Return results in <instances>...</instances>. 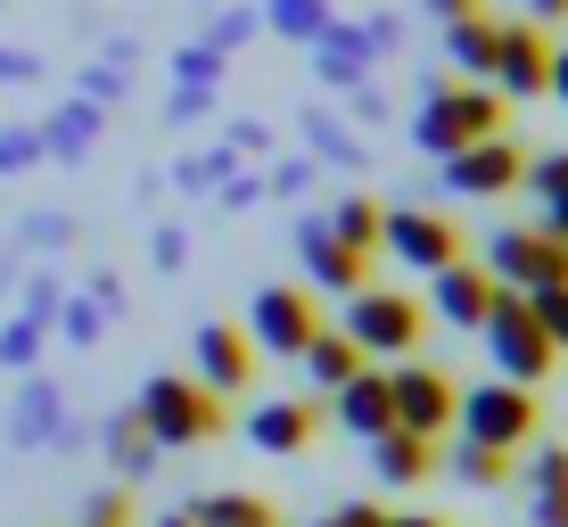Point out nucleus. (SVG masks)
Segmentation results:
<instances>
[{"label": "nucleus", "mask_w": 568, "mask_h": 527, "mask_svg": "<svg viewBox=\"0 0 568 527\" xmlns=\"http://www.w3.org/2000/svg\"><path fill=\"white\" fill-rule=\"evenodd\" d=\"M132 413H141V428H149L156 445H214V437H223V396H206V387L182 379V371L149 379Z\"/></svg>", "instance_id": "nucleus-4"}, {"label": "nucleus", "mask_w": 568, "mask_h": 527, "mask_svg": "<svg viewBox=\"0 0 568 527\" xmlns=\"http://www.w3.org/2000/svg\"><path fill=\"white\" fill-rule=\"evenodd\" d=\"M33 149H42V132H0V173L33 165Z\"/></svg>", "instance_id": "nucleus-30"}, {"label": "nucleus", "mask_w": 568, "mask_h": 527, "mask_svg": "<svg viewBox=\"0 0 568 527\" xmlns=\"http://www.w3.org/2000/svg\"><path fill=\"white\" fill-rule=\"evenodd\" d=\"M454 396L462 387L445 379L437 363H387V404H396V428H413V437L437 445L445 428H454Z\"/></svg>", "instance_id": "nucleus-7"}, {"label": "nucleus", "mask_w": 568, "mask_h": 527, "mask_svg": "<svg viewBox=\"0 0 568 527\" xmlns=\"http://www.w3.org/2000/svg\"><path fill=\"white\" fill-rule=\"evenodd\" d=\"M379 527H437V519H420V511H404V519H379Z\"/></svg>", "instance_id": "nucleus-38"}, {"label": "nucleus", "mask_w": 568, "mask_h": 527, "mask_svg": "<svg viewBox=\"0 0 568 527\" xmlns=\"http://www.w3.org/2000/svg\"><path fill=\"white\" fill-rule=\"evenodd\" d=\"M272 33H288V42H322L329 33V0H272Z\"/></svg>", "instance_id": "nucleus-24"}, {"label": "nucleus", "mask_w": 568, "mask_h": 527, "mask_svg": "<svg viewBox=\"0 0 568 527\" xmlns=\"http://www.w3.org/2000/svg\"><path fill=\"white\" fill-rule=\"evenodd\" d=\"M478 338H486V355H495V371H503L511 387H544V379H552V363H560L552 338H544V322H536V305H527L519 288H495Z\"/></svg>", "instance_id": "nucleus-2"}, {"label": "nucleus", "mask_w": 568, "mask_h": 527, "mask_svg": "<svg viewBox=\"0 0 568 527\" xmlns=\"http://www.w3.org/2000/svg\"><path fill=\"white\" fill-rule=\"evenodd\" d=\"M0 74H33V58H17V50H0Z\"/></svg>", "instance_id": "nucleus-37"}, {"label": "nucleus", "mask_w": 568, "mask_h": 527, "mask_svg": "<svg viewBox=\"0 0 568 527\" xmlns=\"http://www.w3.org/2000/svg\"><path fill=\"white\" fill-rule=\"evenodd\" d=\"M420 330H428V314L404 288H355L346 297V338H355L363 363H413Z\"/></svg>", "instance_id": "nucleus-3"}, {"label": "nucleus", "mask_w": 568, "mask_h": 527, "mask_svg": "<svg viewBox=\"0 0 568 527\" xmlns=\"http://www.w3.org/2000/svg\"><path fill=\"white\" fill-rule=\"evenodd\" d=\"M454 428H462V445L519 454V445H536V387H511V379L469 387V396H454Z\"/></svg>", "instance_id": "nucleus-5"}, {"label": "nucleus", "mask_w": 568, "mask_h": 527, "mask_svg": "<svg viewBox=\"0 0 568 527\" xmlns=\"http://www.w3.org/2000/svg\"><path fill=\"white\" fill-rule=\"evenodd\" d=\"M527 173V149L511 132H495V141H469L462 158H445V190L454 199H503V190H519Z\"/></svg>", "instance_id": "nucleus-11"}, {"label": "nucleus", "mask_w": 568, "mask_h": 527, "mask_svg": "<svg viewBox=\"0 0 568 527\" xmlns=\"http://www.w3.org/2000/svg\"><path fill=\"white\" fill-rule=\"evenodd\" d=\"M91 132H100V115H91V108H67V115H50V132H42V141H50V149H67V158H74V149H83Z\"/></svg>", "instance_id": "nucleus-29"}, {"label": "nucleus", "mask_w": 568, "mask_h": 527, "mask_svg": "<svg viewBox=\"0 0 568 527\" xmlns=\"http://www.w3.org/2000/svg\"><path fill=\"white\" fill-rule=\"evenodd\" d=\"M544 91H552V100H560V108H568V42H560V50H552V67H544Z\"/></svg>", "instance_id": "nucleus-33"}, {"label": "nucleus", "mask_w": 568, "mask_h": 527, "mask_svg": "<svg viewBox=\"0 0 568 527\" xmlns=\"http://www.w3.org/2000/svg\"><path fill=\"white\" fill-rule=\"evenodd\" d=\"M108 454H115V470H124V478H141V470H149L156 437L141 428V413H115V428H108Z\"/></svg>", "instance_id": "nucleus-25"}, {"label": "nucleus", "mask_w": 568, "mask_h": 527, "mask_svg": "<svg viewBox=\"0 0 568 527\" xmlns=\"http://www.w3.org/2000/svg\"><path fill=\"white\" fill-rule=\"evenodd\" d=\"M568 17V0H527V26H560Z\"/></svg>", "instance_id": "nucleus-34"}, {"label": "nucleus", "mask_w": 568, "mask_h": 527, "mask_svg": "<svg viewBox=\"0 0 568 527\" xmlns=\"http://www.w3.org/2000/svg\"><path fill=\"white\" fill-rule=\"evenodd\" d=\"M544 67H552V42H544V26H495V67H486V83H495V100H536L544 91Z\"/></svg>", "instance_id": "nucleus-10"}, {"label": "nucleus", "mask_w": 568, "mask_h": 527, "mask_svg": "<svg viewBox=\"0 0 568 527\" xmlns=\"http://www.w3.org/2000/svg\"><path fill=\"white\" fill-rule=\"evenodd\" d=\"M379 247H387V256H404L413 272H445V264H462V231H454V214H428V206H387Z\"/></svg>", "instance_id": "nucleus-9"}, {"label": "nucleus", "mask_w": 568, "mask_h": 527, "mask_svg": "<svg viewBox=\"0 0 568 527\" xmlns=\"http://www.w3.org/2000/svg\"><path fill=\"white\" fill-rule=\"evenodd\" d=\"M454 470H462L469 486H511L519 454H495V445H462V454H454Z\"/></svg>", "instance_id": "nucleus-26"}, {"label": "nucleus", "mask_w": 568, "mask_h": 527, "mask_svg": "<svg viewBox=\"0 0 568 527\" xmlns=\"http://www.w3.org/2000/svg\"><path fill=\"white\" fill-rule=\"evenodd\" d=\"M437 281V314L454 322V330H478L486 322V305H495V281H486V264H445V272H428Z\"/></svg>", "instance_id": "nucleus-16"}, {"label": "nucleus", "mask_w": 568, "mask_h": 527, "mask_svg": "<svg viewBox=\"0 0 568 527\" xmlns=\"http://www.w3.org/2000/svg\"><path fill=\"white\" fill-rule=\"evenodd\" d=\"M322 527H338V519H322Z\"/></svg>", "instance_id": "nucleus-40"}, {"label": "nucleus", "mask_w": 568, "mask_h": 527, "mask_svg": "<svg viewBox=\"0 0 568 527\" xmlns=\"http://www.w3.org/2000/svg\"><path fill=\"white\" fill-rule=\"evenodd\" d=\"M305 371H313V387H346L363 371V355H355V338H346V330H313V346H305Z\"/></svg>", "instance_id": "nucleus-20"}, {"label": "nucleus", "mask_w": 568, "mask_h": 527, "mask_svg": "<svg viewBox=\"0 0 568 527\" xmlns=\"http://www.w3.org/2000/svg\"><path fill=\"white\" fill-rule=\"evenodd\" d=\"M527 305H536V322H544V338H552V355H568V281H560V288H536Z\"/></svg>", "instance_id": "nucleus-28"}, {"label": "nucleus", "mask_w": 568, "mask_h": 527, "mask_svg": "<svg viewBox=\"0 0 568 527\" xmlns=\"http://www.w3.org/2000/svg\"><path fill=\"white\" fill-rule=\"evenodd\" d=\"M313 437H322V413L305 396H272L247 413V445H264V454H305Z\"/></svg>", "instance_id": "nucleus-13"}, {"label": "nucleus", "mask_w": 568, "mask_h": 527, "mask_svg": "<svg viewBox=\"0 0 568 527\" xmlns=\"http://www.w3.org/2000/svg\"><path fill=\"white\" fill-rule=\"evenodd\" d=\"M329 396H338V428L346 437H387V428H396V404H387V371L379 363H363L355 379L329 387Z\"/></svg>", "instance_id": "nucleus-14"}, {"label": "nucleus", "mask_w": 568, "mask_h": 527, "mask_svg": "<svg viewBox=\"0 0 568 527\" xmlns=\"http://www.w3.org/2000/svg\"><path fill=\"white\" fill-rule=\"evenodd\" d=\"M371 462H379L387 486H420L428 470H437V445L413 437V428H387V437H371Z\"/></svg>", "instance_id": "nucleus-17"}, {"label": "nucleus", "mask_w": 568, "mask_h": 527, "mask_svg": "<svg viewBox=\"0 0 568 527\" xmlns=\"http://www.w3.org/2000/svg\"><path fill=\"white\" fill-rule=\"evenodd\" d=\"M313 330H322V305H313V288H256V305H247V346L256 355H305Z\"/></svg>", "instance_id": "nucleus-8"}, {"label": "nucleus", "mask_w": 568, "mask_h": 527, "mask_svg": "<svg viewBox=\"0 0 568 527\" xmlns=\"http://www.w3.org/2000/svg\"><path fill=\"white\" fill-rule=\"evenodd\" d=\"M190 527H281L264 495H199L190 503Z\"/></svg>", "instance_id": "nucleus-21"}, {"label": "nucleus", "mask_w": 568, "mask_h": 527, "mask_svg": "<svg viewBox=\"0 0 568 527\" xmlns=\"http://www.w3.org/2000/svg\"><path fill=\"white\" fill-rule=\"evenodd\" d=\"M536 503H527V511H536V527H568V445H536Z\"/></svg>", "instance_id": "nucleus-18"}, {"label": "nucleus", "mask_w": 568, "mask_h": 527, "mask_svg": "<svg viewBox=\"0 0 568 527\" xmlns=\"http://www.w3.org/2000/svg\"><path fill=\"white\" fill-rule=\"evenodd\" d=\"M519 190H536V206H544V199H560V190H568V149H544V158H527Z\"/></svg>", "instance_id": "nucleus-27"}, {"label": "nucleus", "mask_w": 568, "mask_h": 527, "mask_svg": "<svg viewBox=\"0 0 568 527\" xmlns=\"http://www.w3.org/2000/svg\"><path fill=\"white\" fill-rule=\"evenodd\" d=\"M313 50H322V67H329V83H363V58H371V50H379V42H371V33H355V26H329V33H322V42H313Z\"/></svg>", "instance_id": "nucleus-23"}, {"label": "nucleus", "mask_w": 568, "mask_h": 527, "mask_svg": "<svg viewBox=\"0 0 568 527\" xmlns=\"http://www.w3.org/2000/svg\"><path fill=\"white\" fill-rule=\"evenodd\" d=\"M91 527H132V495H100L91 503Z\"/></svg>", "instance_id": "nucleus-31"}, {"label": "nucleus", "mask_w": 568, "mask_h": 527, "mask_svg": "<svg viewBox=\"0 0 568 527\" xmlns=\"http://www.w3.org/2000/svg\"><path fill=\"white\" fill-rule=\"evenodd\" d=\"M387 511H371V503H346V511H338V527H379Z\"/></svg>", "instance_id": "nucleus-36"}, {"label": "nucleus", "mask_w": 568, "mask_h": 527, "mask_svg": "<svg viewBox=\"0 0 568 527\" xmlns=\"http://www.w3.org/2000/svg\"><path fill=\"white\" fill-rule=\"evenodd\" d=\"M536 231H552V240L568 247V190H560V199H544V206H536Z\"/></svg>", "instance_id": "nucleus-32"}, {"label": "nucleus", "mask_w": 568, "mask_h": 527, "mask_svg": "<svg viewBox=\"0 0 568 527\" xmlns=\"http://www.w3.org/2000/svg\"><path fill=\"white\" fill-rule=\"evenodd\" d=\"M247 379H256V346H247V330L206 322L199 330V387H206V396H240Z\"/></svg>", "instance_id": "nucleus-12"}, {"label": "nucleus", "mask_w": 568, "mask_h": 527, "mask_svg": "<svg viewBox=\"0 0 568 527\" xmlns=\"http://www.w3.org/2000/svg\"><path fill=\"white\" fill-rule=\"evenodd\" d=\"M486 281L495 288H519V297H536V288H560L568 281V247L552 240V231L536 223H511L486 240Z\"/></svg>", "instance_id": "nucleus-6"}, {"label": "nucleus", "mask_w": 568, "mask_h": 527, "mask_svg": "<svg viewBox=\"0 0 568 527\" xmlns=\"http://www.w3.org/2000/svg\"><path fill=\"white\" fill-rule=\"evenodd\" d=\"M495 132H503V100H495L486 83H437V91L420 100V115H413V141H420L437 165L462 158L469 141H495Z\"/></svg>", "instance_id": "nucleus-1"}, {"label": "nucleus", "mask_w": 568, "mask_h": 527, "mask_svg": "<svg viewBox=\"0 0 568 527\" xmlns=\"http://www.w3.org/2000/svg\"><path fill=\"white\" fill-rule=\"evenodd\" d=\"M297 247H305V272L322 288H338V297H355V288H371V256H355V247H338L329 240V223L313 214V223L297 231Z\"/></svg>", "instance_id": "nucleus-15"}, {"label": "nucleus", "mask_w": 568, "mask_h": 527, "mask_svg": "<svg viewBox=\"0 0 568 527\" xmlns=\"http://www.w3.org/2000/svg\"><path fill=\"white\" fill-rule=\"evenodd\" d=\"M495 26L503 17H454L445 26V58H454L469 83H486V67H495Z\"/></svg>", "instance_id": "nucleus-19"}, {"label": "nucleus", "mask_w": 568, "mask_h": 527, "mask_svg": "<svg viewBox=\"0 0 568 527\" xmlns=\"http://www.w3.org/2000/svg\"><path fill=\"white\" fill-rule=\"evenodd\" d=\"M322 223H329V240H338V247L371 256V247H379V223H387V206H379V199H338V206L322 214Z\"/></svg>", "instance_id": "nucleus-22"}, {"label": "nucleus", "mask_w": 568, "mask_h": 527, "mask_svg": "<svg viewBox=\"0 0 568 527\" xmlns=\"http://www.w3.org/2000/svg\"><path fill=\"white\" fill-rule=\"evenodd\" d=\"M156 527H190V511H165V519H156Z\"/></svg>", "instance_id": "nucleus-39"}, {"label": "nucleus", "mask_w": 568, "mask_h": 527, "mask_svg": "<svg viewBox=\"0 0 568 527\" xmlns=\"http://www.w3.org/2000/svg\"><path fill=\"white\" fill-rule=\"evenodd\" d=\"M428 9H437L445 26H454V17H486V0H428Z\"/></svg>", "instance_id": "nucleus-35"}]
</instances>
